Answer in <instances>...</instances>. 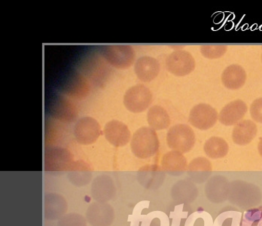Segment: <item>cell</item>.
I'll use <instances>...</instances> for the list:
<instances>
[{
    "instance_id": "18",
    "label": "cell",
    "mask_w": 262,
    "mask_h": 226,
    "mask_svg": "<svg viewBox=\"0 0 262 226\" xmlns=\"http://www.w3.org/2000/svg\"><path fill=\"white\" fill-rule=\"evenodd\" d=\"M161 165L167 172H180L186 169L187 160L181 152L172 150L163 156Z\"/></svg>"
},
{
    "instance_id": "20",
    "label": "cell",
    "mask_w": 262,
    "mask_h": 226,
    "mask_svg": "<svg viewBox=\"0 0 262 226\" xmlns=\"http://www.w3.org/2000/svg\"><path fill=\"white\" fill-rule=\"evenodd\" d=\"M51 155L49 153L46 155V162H49V165H54L57 167L65 166L66 165L70 162V152L63 149H55L51 151Z\"/></svg>"
},
{
    "instance_id": "16",
    "label": "cell",
    "mask_w": 262,
    "mask_h": 226,
    "mask_svg": "<svg viewBox=\"0 0 262 226\" xmlns=\"http://www.w3.org/2000/svg\"><path fill=\"white\" fill-rule=\"evenodd\" d=\"M256 125L251 120L239 121L234 127L232 132V139L234 143L245 146L250 143L257 134Z\"/></svg>"
},
{
    "instance_id": "2",
    "label": "cell",
    "mask_w": 262,
    "mask_h": 226,
    "mask_svg": "<svg viewBox=\"0 0 262 226\" xmlns=\"http://www.w3.org/2000/svg\"><path fill=\"white\" fill-rule=\"evenodd\" d=\"M102 54L110 65L120 70L129 68L135 61V51L129 45H106L103 46Z\"/></svg>"
},
{
    "instance_id": "17",
    "label": "cell",
    "mask_w": 262,
    "mask_h": 226,
    "mask_svg": "<svg viewBox=\"0 0 262 226\" xmlns=\"http://www.w3.org/2000/svg\"><path fill=\"white\" fill-rule=\"evenodd\" d=\"M147 121L150 128L155 131H161L170 126V115L164 107L153 106L147 113Z\"/></svg>"
},
{
    "instance_id": "23",
    "label": "cell",
    "mask_w": 262,
    "mask_h": 226,
    "mask_svg": "<svg viewBox=\"0 0 262 226\" xmlns=\"http://www.w3.org/2000/svg\"><path fill=\"white\" fill-rule=\"evenodd\" d=\"M185 226H212V219L207 213H194L190 216Z\"/></svg>"
},
{
    "instance_id": "25",
    "label": "cell",
    "mask_w": 262,
    "mask_h": 226,
    "mask_svg": "<svg viewBox=\"0 0 262 226\" xmlns=\"http://www.w3.org/2000/svg\"><path fill=\"white\" fill-rule=\"evenodd\" d=\"M188 170L189 171H212V165L207 158H198L193 160L190 165H188Z\"/></svg>"
},
{
    "instance_id": "26",
    "label": "cell",
    "mask_w": 262,
    "mask_h": 226,
    "mask_svg": "<svg viewBox=\"0 0 262 226\" xmlns=\"http://www.w3.org/2000/svg\"><path fill=\"white\" fill-rule=\"evenodd\" d=\"M250 115L254 121L262 124V97L253 101L250 107Z\"/></svg>"
},
{
    "instance_id": "5",
    "label": "cell",
    "mask_w": 262,
    "mask_h": 226,
    "mask_svg": "<svg viewBox=\"0 0 262 226\" xmlns=\"http://www.w3.org/2000/svg\"><path fill=\"white\" fill-rule=\"evenodd\" d=\"M74 137L81 145L94 143L101 135V127L92 117H83L78 120L73 129Z\"/></svg>"
},
{
    "instance_id": "28",
    "label": "cell",
    "mask_w": 262,
    "mask_h": 226,
    "mask_svg": "<svg viewBox=\"0 0 262 226\" xmlns=\"http://www.w3.org/2000/svg\"><path fill=\"white\" fill-rule=\"evenodd\" d=\"M261 61H262V54H261Z\"/></svg>"
},
{
    "instance_id": "12",
    "label": "cell",
    "mask_w": 262,
    "mask_h": 226,
    "mask_svg": "<svg viewBox=\"0 0 262 226\" xmlns=\"http://www.w3.org/2000/svg\"><path fill=\"white\" fill-rule=\"evenodd\" d=\"M134 72L137 78L143 83H150L160 73V64L154 57H140L134 64Z\"/></svg>"
},
{
    "instance_id": "14",
    "label": "cell",
    "mask_w": 262,
    "mask_h": 226,
    "mask_svg": "<svg viewBox=\"0 0 262 226\" xmlns=\"http://www.w3.org/2000/svg\"><path fill=\"white\" fill-rule=\"evenodd\" d=\"M92 170L89 165L77 161L69 166L68 179L76 187H84L92 180Z\"/></svg>"
},
{
    "instance_id": "4",
    "label": "cell",
    "mask_w": 262,
    "mask_h": 226,
    "mask_svg": "<svg viewBox=\"0 0 262 226\" xmlns=\"http://www.w3.org/2000/svg\"><path fill=\"white\" fill-rule=\"evenodd\" d=\"M152 102V94L142 84L129 88L124 96V105L133 113H141L146 110Z\"/></svg>"
},
{
    "instance_id": "21",
    "label": "cell",
    "mask_w": 262,
    "mask_h": 226,
    "mask_svg": "<svg viewBox=\"0 0 262 226\" xmlns=\"http://www.w3.org/2000/svg\"><path fill=\"white\" fill-rule=\"evenodd\" d=\"M201 54L207 59H218L227 51V46L220 45H205L201 47Z\"/></svg>"
},
{
    "instance_id": "7",
    "label": "cell",
    "mask_w": 262,
    "mask_h": 226,
    "mask_svg": "<svg viewBox=\"0 0 262 226\" xmlns=\"http://www.w3.org/2000/svg\"><path fill=\"white\" fill-rule=\"evenodd\" d=\"M219 115L215 109L207 104H200L191 109L188 121L200 130H208L216 124Z\"/></svg>"
},
{
    "instance_id": "24",
    "label": "cell",
    "mask_w": 262,
    "mask_h": 226,
    "mask_svg": "<svg viewBox=\"0 0 262 226\" xmlns=\"http://www.w3.org/2000/svg\"><path fill=\"white\" fill-rule=\"evenodd\" d=\"M243 226H262V208L247 212Z\"/></svg>"
},
{
    "instance_id": "3",
    "label": "cell",
    "mask_w": 262,
    "mask_h": 226,
    "mask_svg": "<svg viewBox=\"0 0 262 226\" xmlns=\"http://www.w3.org/2000/svg\"><path fill=\"white\" fill-rule=\"evenodd\" d=\"M167 142L171 150L185 153L194 147L195 134L191 127L187 125H176L169 130Z\"/></svg>"
},
{
    "instance_id": "9",
    "label": "cell",
    "mask_w": 262,
    "mask_h": 226,
    "mask_svg": "<svg viewBox=\"0 0 262 226\" xmlns=\"http://www.w3.org/2000/svg\"><path fill=\"white\" fill-rule=\"evenodd\" d=\"M103 132L105 139L116 147H124L130 140L131 134L128 127L118 120L108 121Z\"/></svg>"
},
{
    "instance_id": "15",
    "label": "cell",
    "mask_w": 262,
    "mask_h": 226,
    "mask_svg": "<svg viewBox=\"0 0 262 226\" xmlns=\"http://www.w3.org/2000/svg\"><path fill=\"white\" fill-rule=\"evenodd\" d=\"M222 81L225 87L228 89H239L247 81V73L241 66L233 64L224 70Z\"/></svg>"
},
{
    "instance_id": "10",
    "label": "cell",
    "mask_w": 262,
    "mask_h": 226,
    "mask_svg": "<svg viewBox=\"0 0 262 226\" xmlns=\"http://www.w3.org/2000/svg\"><path fill=\"white\" fill-rule=\"evenodd\" d=\"M247 112L245 102L241 100L232 101L223 107L219 115V120L224 126H234L243 119Z\"/></svg>"
},
{
    "instance_id": "27",
    "label": "cell",
    "mask_w": 262,
    "mask_h": 226,
    "mask_svg": "<svg viewBox=\"0 0 262 226\" xmlns=\"http://www.w3.org/2000/svg\"><path fill=\"white\" fill-rule=\"evenodd\" d=\"M258 150L260 155L262 157V137L260 139L259 142H258Z\"/></svg>"
},
{
    "instance_id": "1",
    "label": "cell",
    "mask_w": 262,
    "mask_h": 226,
    "mask_svg": "<svg viewBox=\"0 0 262 226\" xmlns=\"http://www.w3.org/2000/svg\"><path fill=\"white\" fill-rule=\"evenodd\" d=\"M130 148L134 155L142 159L156 155L159 149V139L156 131L150 127L139 128L131 139Z\"/></svg>"
},
{
    "instance_id": "22",
    "label": "cell",
    "mask_w": 262,
    "mask_h": 226,
    "mask_svg": "<svg viewBox=\"0 0 262 226\" xmlns=\"http://www.w3.org/2000/svg\"><path fill=\"white\" fill-rule=\"evenodd\" d=\"M58 226H87V219L81 215L73 213L60 218Z\"/></svg>"
},
{
    "instance_id": "13",
    "label": "cell",
    "mask_w": 262,
    "mask_h": 226,
    "mask_svg": "<svg viewBox=\"0 0 262 226\" xmlns=\"http://www.w3.org/2000/svg\"><path fill=\"white\" fill-rule=\"evenodd\" d=\"M67 208V201L59 194L49 193L45 197V217L49 220H57L63 217Z\"/></svg>"
},
{
    "instance_id": "8",
    "label": "cell",
    "mask_w": 262,
    "mask_h": 226,
    "mask_svg": "<svg viewBox=\"0 0 262 226\" xmlns=\"http://www.w3.org/2000/svg\"><path fill=\"white\" fill-rule=\"evenodd\" d=\"M114 218V210L107 203L94 202L86 211V219L92 226L111 225Z\"/></svg>"
},
{
    "instance_id": "19",
    "label": "cell",
    "mask_w": 262,
    "mask_h": 226,
    "mask_svg": "<svg viewBox=\"0 0 262 226\" xmlns=\"http://www.w3.org/2000/svg\"><path fill=\"white\" fill-rule=\"evenodd\" d=\"M229 151L228 142L221 137H212L204 145V152L211 158H221Z\"/></svg>"
},
{
    "instance_id": "11",
    "label": "cell",
    "mask_w": 262,
    "mask_h": 226,
    "mask_svg": "<svg viewBox=\"0 0 262 226\" xmlns=\"http://www.w3.org/2000/svg\"><path fill=\"white\" fill-rule=\"evenodd\" d=\"M116 193L114 182L107 175L97 176L92 184V196L97 202L106 203Z\"/></svg>"
},
{
    "instance_id": "6",
    "label": "cell",
    "mask_w": 262,
    "mask_h": 226,
    "mask_svg": "<svg viewBox=\"0 0 262 226\" xmlns=\"http://www.w3.org/2000/svg\"><path fill=\"white\" fill-rule=\"evenodd\" d=\"M166 67L170 73L177 76H185L194 71L195 60L188 51H173L166 59Z\"/></svg>"
}]
</instances>
